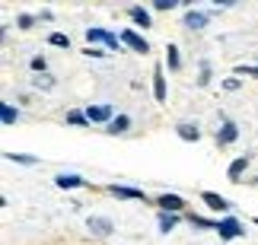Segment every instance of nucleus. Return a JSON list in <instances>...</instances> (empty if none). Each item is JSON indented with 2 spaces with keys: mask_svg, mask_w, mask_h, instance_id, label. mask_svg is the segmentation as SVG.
Wrapping results in <instances>:
<instances>
[{
  "mask_svg": "<svg viewBox=\"0 0 258 245\" xmlns=\"http://www.w3.org/2000/svg\"><path fill=\"white\" fill-rule=\"evenodd\" d=\"M86 38H89V42H102V45H108L112 51H118V45H121V38H115L112 32H102V29H89Z\"/></svg>",
  "mask_w": 258,
  "mask_h": 245,
  "instance_id": "nucleus-1",
  "label": "nucleus"
},
{
  "mask_svg": "<svg viewBox=\"0 0 258 245\" xmlns=\"http://www.w3.org/2000/svg\"><path fill=\"white\" fill-rule=\"evenodd\" d=\"M217 232H220V239H236V236H242V226H239V220H220Z\"/></svg>",
  "mask_w": 258,
  "mask_h": 245,
  "instance_id": "nucleus-2",
  "label": "nucleus"
},
{
  "mask_svg": "<svg viewBox=\"0 0 258 245\" xmlns=\"http://www.w3.org/2000/svg\"><path fill=\"white\" fill-rule=\"evenodd\" d=\"M121 42H124L127 48H134V51H141V54L150 51V45H147V42H144V38L137 35V32H131V29H124V32H121Z\"/></svg>",
  "mask_w": 258,
  "mask_h": 245,
  "instance_id": "nucleus-3",
  "label": "nucleus"
},
{
  "mask_svg": "<svg viewBox=\"0 0 258 245\" xmlns=\"http://www.w3.org/2000/svg\"><path fill=\"white\" fill-rule=\"evenodd\" d=\"M86 226L93 229L96 236H108V232H112V220H108V217H89Z\"/></svg>",
  "mask_w": 258,
  "mask_h": 245,
  "instance_id": "nucleus-4",
  "label": "nucleus"
},
{
  "mask_svg": "<svg viewBox=\"0 0 258 245\" xmlns=\"http://www.w3.org/2000/svg\"><path fill=\"white\" fill-rule=\"evenodd\" d=\"M201 201H204L211 210H230V201L220 198V194H214V191H204V194H201Z\"/></svg>",
  "mask_w": 258,
  "mask_h": 245,
  "instance_id": "nucleus-5",
  "label": "nucleus"
},
{
  "mask_svg": "<svg viewBox=\"0 0 258 245\" xmlns=\"http://www.w3.org/2000/svg\"><path fill=\"white\" fill-rule=\"evenodd\" d=\"M156 204H160V207H163V210H172V213H178V210H182V207H185V201H182V198H178V194H163V198H160V201H156Z\"/></svg>",
  "mask_w": 258,
  "mask_h": 245,
  "instance_id": "nucleus-6",
  "label": "nucleus"
},
{
  "mask_svg": "<svg viewBox=\"0 0 258 245\" xmlns=\"http://www.w3.org/2000/svg\"><path fill=\"white\" fill-rule=\"evenodd\" d=\"M185 26H188V29H204V26H207V13H198V10H191V13L185 16Z\"/></svg>",
  "mask_w": 258,
  "mask_h": 245,
  "instance_id": "nucleus-7",
  "label": "nucleus"
},
{
  "mask_svg": "<svg viewBox=\"0 0 258 245\" xmlns=\"http://www.w3.org/2000/svg\"><path fill=\"white\" fill-rule=\"evenodd\" d=\"M86 118L89 121H108V118H112V109H108V105H96V109L86 112Z\"/></svg>",
  "mask_w": 258,
  "mask_h": 245,
  "instance_id": "nucleus-8",
  "label": "nucleus"
},
{
  "mask_svg": "<svg viewBox=\"0 0 258 245\" xmlns=\"http://www.w3.org/2000/svg\"><path fill=\"white\" fill-rule=\"evenodd\" d=\"M153 93H156V99H166V80H163V67H156V73H153Z\"/></svg>",
  "mask_w": 258,
  "mask_h": 245,
  "instance_id": "nucleus-9",
  "label": "nucleus"
},
{
  "mask_svg": "<svg viewBox=\"0 0 258 245\" xmlns=\"http://www.w3.org/2000/svg\"><path fill=\"white\" fill-rule=\"evenodd\" d=\"M57 185L61 188H80V185H86L80 175H57Z\"/></svg>",
  "mask_w": 258,
  "mask_h": 245,
  "instance_id": "nucleus-10",
  "label": "nucleus"
},
{
  "mask_svg": "<svg viewBox=\"0 0 258 245\" xmlns=\"http://www.w3.org/2000/svg\"><path fill=\"white\" fill-rule=\"evenodd\" d=\"M178 137H182V140H198L201 131H198L195 124H178Z\"/></svg>",
  "mask_w": 258,
  "mask_h": 245,
  "instance_id": "nucleus-11",
  "label": "nucleus"
},
{
  "mask_svg": "<svg viewBox=\"0 0 258 245\" xmlns=\"http://www.w3.org/2000/svg\"><path fill=\"white\" fill-rule=\"evenodd\" d=\"M127 124H131V118H127V115H118V118H112L108 131H112V134H121V131H127Z\"/></svg>",
  "mask_w": 258,
  "mask_h": 245,
  "instance_id": "nucleus-12",
  "label": "nucleus"
},
{
  "mask_svg": "<svg viewBox=\"0 0 258 245\" xmlns=\"http://www.w3.org/2000/svg\"><path fill=\"white\" fill-rule=\"evenodd\" d=\"M217 140H220V143H233L236 140V124H223V131L217 134Z\"/></svg>",
  "mask_w": 258,
  "mask_h": 245,
  "instance_id": "nucleus-13",
  "label": "nucleus"
},
{
  "mask_svg": "<svg viewBox=\"0 0 258 245\" xmlns=\"http://www.w3.org/2000/svg\"><path fill=\"white\" fill-rule=\"evenodd\" d=\"M245 166H249V159H245V156H242V159H236V162L230 166V179H233V182H239V175L245 172Z\"/></svg>",
  "mask_w": 258,
  "mask_h": 245,
  "instance_id": "nucleus-14",
  "label": "nucleus"
},
{
  "mask_svg": "<svg viewBox=\"0 0 258 245\" xmlns=\"http://www.w3.org/2000/svg\"><path fill=\"white\" fill-rule=\"evenodd\" d=\"M112 194H118V198H144V191H137V188H118V185H112Z\"/></svg>",
  "mask_w": 258,
  "mask_h": 245,
  "instance_id": "nucleus-15",
  "label": "nucleus"
},
{
  "mask_svg": "<svg viewBox=\"0 0 258 245\" xmlns=\"http://www.w3.org/2000/svg\"><path fill=\"white\" fill-rule=\"evenodd\" d=\"M131 16H134V23H141V26H150V13H147L144 7H134V10H131Z\"/></svg>",
  "mask_w": 258,
  "mask_h": 245,
  "instance_id": "nucleus-16",
  "label": "nucleus"
},
{
  "mask_svg": "<svg viewBox=\"0 0 258 245\" xmlns=\"http://www.w3.org/2000/svg\"><path fill=\"white\" fill-rule=\"evenodd\" d=\"M166 61H169V67H172V70H178V64H182V61H178V51H175L172 45L166 48Z\"/></svg>",
  "mask_w": 258,
  "mask_h": 245,
  "instance_id": "nucleus-17",
  "label": "nucleus"
},
{
  "mask_svg": "<svg viewBox=\"0 0 258 245\" xmlns=\"http://www.w3.org/2000/svg\"><path fill=\"white\" fill-rule=\"evenodd\" d=\"M48 42H51V45H57V48H67V45H71V38H67V35H61V32H54V35H48Z\"/></svg>",
  "mask_w": 258,
  "mask_h": 245,
  "instance_id": "nucleus-18",
  "label": "nucleus"
},
{
  "mask_svg": "<svg viewBox=\"0 0 258 245\" xmlns=\"http://www.w3.org/2000/svg\"><path fill=\"white\" fill-rule=\"evenodd\" d=\"M172 226H175V217H172V213H163V217H160V229H163V232H169Z\"/></svg>",
  "mask_w": 258,
  "mask_h": 245,
  "instance_id": "nucleus-19",
  "label": "nucleus"
},
{
  "mask_svg": "<svg viewBox=\"0 0 258 245\" xmlns=\"http://www.w3.org/2000/svg\"><path fill=\"white\" fill-rule=\"evenodd\" d=\"M67 121H71V124H86L89 118H86V115H80V112H71V115H67Z\"/></svg>",
  "mask_w": 258,
  "mask_h": 245,
  "instance_id": "nucleus-20",
  "label": "nucleus"
},
{
  "mask_svg": "<svg viewBox=\"0 0 258 245\" xmlns=\"http://www.w3.org/2000/svg\"><path fill=\"white\" fill-rule=\"evenodd\" d=\"M16 121V109H10V105H4V124H13Z\"/></svg>",
  "mask_w": 258,
  "mask_h": 245,
  "instance_id": "nucleus-21",
  "label": "nucleus"
},
{
  "mask_svg": "<svg viewBox=\"0 0 258 245\" xmlns=\"http://www.w3.org/2000/svg\"><path fill=\"white\" fill-rule=\"evenodd\" d=\"M10 159H16V162H26V166H32V162H35L32 156H19V153H10Z\"/></svg>",
  "mask_w": 258,
  "mask_h": 245,
  "instance_id": "nucleus-22",
  "label": "nucleus"
},
{
  "mask_svg": "<svg viewBox=\"0 0 258 245\" xmlns=\"http://www.w3.org/2000/svg\"><path fill=\"white\" fill-rule=\"evenodd\" d=\"M175 0H156V10H172Z\"/></svg>",
  "mask_w": 258,
  "mask_h": 245,
  "instance_id": "nucleus-23",
  "label": "nucleus"
},
{
  "mask_svg": "<svg viewBox=\"0 0 258 245\" xmlns=\"http://www.w3.org/2000/svg\"><path fill=\"white\" fill-rule=\"evenodd\" d=\"M32 70H45V57H32Z\"/></svg>",
  "mask_w": 258,
  "mask_h": 245,
  "instance_id": "nucleus-24",
  "label": "nucleus"
},
{
  "mask_svg": "<svg viewBox=\"0 0 258 245\" xmlns=\"http://www.w3.org/2000/svg\"><path fill=\"white\" fill-rule=\"evenodd\" d=\"M255 226H258V220H255Z\"/></svg>",
  "mask_w": 258,
  "mask_h": 245,
  "instance_id": "nucleus-25",
  "label": "nucleus"
}]
</instances>
